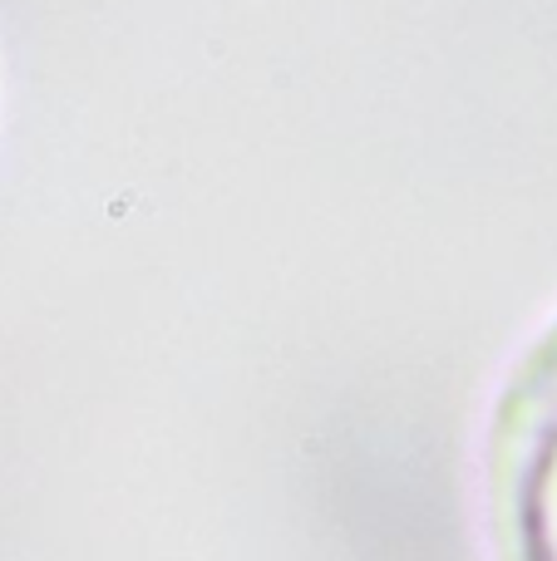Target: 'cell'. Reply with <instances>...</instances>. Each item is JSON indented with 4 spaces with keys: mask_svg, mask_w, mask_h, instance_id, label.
<instances>
[{
    "mask_svg": "<svg viewBox=\"0 0 557 561\" xmlns=\"http://www.w3.org/2000/svg\"><path fill=\"white\" fill-rule=\"evenodd\" d=\"M499 503L509 561H557V325L503 404Z\"/></svg>",
    "mask_w": 557,
    "mask_h": 561,
    "instance_id": "6da1fadb",
    "label": "cell"
}]
</instances>
